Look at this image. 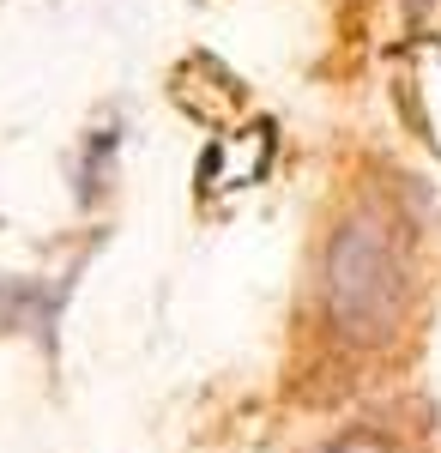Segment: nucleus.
I'll use <instances>...</instances> for the list:
<instances>
[{"instance_id":"f257e3e1","label":"nucleus","mask_w":441,"mask_h":453,"mask_svg":"<svg viewBox=\"0 0 441 453\" xmlns=\"http://www.w3.org/2000/svg\"><path fill=\"white\" fill-rule=\"evenodd\" d=\"M321 320L351 350H381L399 339L417 296V254H411L406 211L381 194H363L333 218L321 242Z\"/></svg>"},{"instance_id":"f03ea898","label":"nucleus","mask_w":441,"mask_h":453,"mask_svg":"<svg viewBox=\"0 0 441 453\" xmlns=\"http://www.w3.org/2000/svg\"><path fill=\"white\" fill-rule=\"evenodd\" d=\"M170 97L194 121H205V127H218V121H230L242 109V85H236V73H224L212 55H188L182 67H175L170 79Z\"/></svg>"},{"instance_id":"7ed1b4c3","label":"nucleus","mask_w":441,"mask_h":453,"mask_svg":"<svg viewBox=\"0 0 441 453\" xmlns=\"http://www.w3.org/2000/svg\"><path fill=\"white\" fill-rule=\"evenodd\" d=\"M321 453H399V448H393V435H381V429H344L339 441H327Z\"/></svg>"},{"instance_id":"20e7f679","label":"nucleus","mask_w":441,"mask_h":453,"mask_svg":"<svg viewBox=\"0 0 441 453\" xmlns=\"http://www.w3.org/2000/svg\"><path fill=\"white\" fill-rule=\"evenodd\" d=\"M399 6H406V25H423V19L441 12V0H399Z\"/></svg>"}]
</instances>
